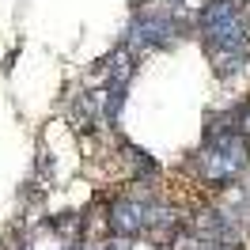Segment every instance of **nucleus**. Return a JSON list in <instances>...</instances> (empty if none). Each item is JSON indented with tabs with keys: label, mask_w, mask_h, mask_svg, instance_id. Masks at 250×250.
I'll return each instance as SVG.
<instances>
[{
	"label": "nucleus",
	"mask_w": 250,
	"mask_h": 250,
	"mask_svg": "<svg viewBox=\"0 0 250 250\" xmlns=\"http://www.w3.org/2000/svg\"><path fill=\"white\" fill-rule=\"evenodd\" d=\"M250 167V141L239 133H224L216 141H201V148L193 152V174L205 186L228 189L235 186Z\"/></svg>",
	"instance_id": "nucleus-1"
},
{
	"label": "nucleus",
	"mask_w": 250,
	"mask_h": 250,
	"mask_svg": "<svg viewBox=\"0 0 250 250\" xmlns=\"http://www.w3.org/2000/svg\"><path fill=\"white\" fill-rule=\"evenodd\" d=\"M178 31H182V19L171 16V12H137L133 23L125 27V46L133 53H148V49H167L178 42Z\"/></svg>",
	"instance_id": "nucleus-2"
},
{
	"label": "nucleus",
	"mask_w": 250,
	"mask_h": 250,
	"mask_svg": "<svg viewBox=\"0 0 250 250\" xmlns=\"http://www.w3.org/2000/svg\"><path fill=\"white\" fill-rule=\"evenodd\" d=\"M193 231L208 239V243H220V247H239L243 243V228H239V216H235L231 208H201L197 216H193Z\"/></svg>",
	"instance_id": "nucleus-3"
},
{
	"label": "nucleus",
	"mask_w": 250,
	"mask_h": 250,
	"mask_svg": "<svg viewBox=\"0 0 250 250\" xmlns=\"http://www.w3.org/2000/svg\"><path fill=\"white\" fill-rule=\"evenodd\" d=\"M144 216H148V205L141 197H118L110 205V235H122V239L144 235Z\"/></svg>",
	"instance_id": "nucleus-4"
},
{
	"label": "nucleus",
	"mask_w": 250,
	"mask_h": 250,
	"mask_svg": "<svg viewBox=\"0 0 250 250\" xmlns=\"http://www.w3.org/2000/svg\"><path fill=\"white\" fill-rule=\"evenodd\" d=\"M133 68H137V53H133V49L122 42V46L110 49L103 61H95L91 80H99L103 87H106V83H125V87H129V80H133Z\"/></svg>",
	"instance_id": "nucleus-5"
},
{
	"label": "nucleus",
	"mask_w": 250,
	"mask_h": 250,
	"mask_svg": "<svg viewBox=\"0 0 250 250\" xmlns=\"http://www.w3.org/2000/svg\"><path fill=\"white\" fill-rule=\"evenodd\" d=\"M186 228V220H182V212L178 208H171V205H148V216H144V235L156 243L159 250L171 247V239L178 231Z\"/></svg>",
	"instance_id": "nucleus-6"
},
{
	"label": "nucleus",
	"mask_w": 250,
	"mask_h": 250,
	"mask_svg": "<svg viewBox=\"0 0 250 250\" xmlns=\"http://www.w3.org/2000/svg\"><path fill=\"white\" fill-rule=\"evenodd\" d=\"M122 156H125V163H129V171H133V178H141V182H152L159 174V163L144 148H137V144H122Z\"/></svg>",
	"instance_id": "nucleus-7"
},
{
	"label": "nucleus",
	"mask_w": 250,
	"mask_h": 250,
	"mask_svg": "<svg viewBox=\"0 0 250 250\" xmlns=\"http://www.w3.org/2000/svg\"><path fill=\"white\" fill-rule=\"evenodd\" d=\"M49 228L61 235V243L64 239H80L83 235V216L80 212H57V216L49 220Z\"/></svg>",
	"instance_id": "nucleus-8"
},
{
	"label": "nucleus",
	"mask_w": 250,
	"mask_h": 250,
	"mask_svg": "<svg viewBox=\"0 0 250 250\" xmlns=\"http://www.w3.org/2000/svg\"><path fill=\"white\" fill-rule=\"evenodd\" d=\"M235 133L239 137H247L250 141V99H243V103H235Z\"/></svg>",
	"instance_id": "nucleus-9"
},
{
	"label": "nucleus",
	"mask_w": 250,
	"mask_h": 250,
	"mask_svg": "<svg viewBox=\"0 0 250 250\" xmlns=\"http://www.w3.org/2000/svg\"><path fill=\"white\" fill-rule=\"evenodd\" d=\"M182 4H186V0H156L152 8H156V12H171V16H182Z\"/></svg>",
	"instance_id": "nucleus-10"
},
{
	"label": "nucleus",
	"mask_w": 250,
	"mask_h": 250,
	"mask_svg": "<svg viewBox=\"0 0 250 250\" xmlns=\"http://www.w3.org/2000/svg\"><path fill=\"white\" fill-rule=\"evenodd\" d=\"M19 250H27V247H19Z\"/></svg>",
	"instance_id": "nucleus-11"
}]
</instances>
